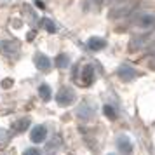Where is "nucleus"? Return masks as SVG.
<instances>
[{
	"instance_id": "0eeeda50",
	"label": "nucleus",
	"mask_w": 155,
	"mask_h": 155,
	"mask_svg": "<svg viewBox=\"0 0 155 155\" xmlns=\"http://www.w3.org/2000/svg\"><path fill=\"white\" fill-rule=\"evenodd\" d=\"M94 77H96V73H94V66L92 64H85L84 68H82V84L84 85H91L94 82Z\"/></svg>"
},
{
	"instance_id": "6e6552de",
	"label": "nucleus",
	"mask_w": 155,
	"mask_h": 155,
	"mask_svg": "<svg viewBox=\"0 0 155 155\" xmlns=\"http://www.w3.org/2000/svg\"><path fill=\"white\" fill-rule=\"evenodd\" d=\"M35 66L40 71H49L51 70V59L45 56V54L38 52V54L35 56Z\"/></svg>"
},
{
	"instance_id": "a211bd4d",
	"label": "nucleus",
	"mask_w": 155,
	"mask_h": 155,
	"mask_svg": "<svg viewBox=\"0 0 155 155\" xmlns=\"http://www.w3.org/2000/svg\"><path fill=\"white\" fill-rule=\"evenodd\" d=\"M110 155H115V153H110Z\"/></svg>"
},
{
	"instance_id": "f3484780",
	"label": "nucleus",
	"mask_w": 155,
	"mask_h": 155,
	"mask_svg": "<svg viewBox=\"0 0 155 155\" xmlns=\"http://www.w3.org/2000/svg\"><path fill=\"white\" fill-rule=\"evenodd\" d=\"M23 155H40V152H38L37 148H26V150L23 152Z\"/></svg>"
},
{
	"instance_id": "dca6fc26",
	"label": "nucleus",
	"mask_w": 155,
	"mask_h": 155,
	"mask_svg": "<svg viewBox=\"0 0 155 155\" xmlns=\"http://www.w3.org/2000/svg\"><path fill=\"white\" fill-rule=\"evenodd\" d=\"M7 141H9V133L4 131V129H0V145H5Z\"/></svg>"
},
{
	"instance_id": "f03ea898",
	"label": "nucleus",
	"mask_w": 155,
	"mask_h": 155,
	"mask_svg": "<svg viewBox=\"0 0 155 155\" xmlns=\"http://www.w3.org/2000/svg\"><path fill=\"white\" fill-rule=\"evenodd\" d=\"M117 75H119L124 82H133L134 78L138 77L136 70H134L131 64H120L119 68H117Z\"/></svg>"
},
{
	"instance_id": "7ed1b4c3",
	"label": "nucleus",
	"mask_w": 155,
	"mask_h": 155,
	"mask_svg": "<svg viewBox=\"0 0 155 155\" xmlns=\"http://www.w3.org/2000/svg\"><path fill=\"white\" fill-rule=\"evenodd\" d=\"M117 148L122 155H131L133 153V143H131V138L127 134H120L117 138Z\"/></svg>"
},
{
	"instance_id": "20e7f679",
	"label": "nucleus",
	"mask_w": 155,
	"mask_h": 155,
	"mask_svg": "<svg viewBox=\"0 0 155 155\" xmlns=\"http://www.w3.org/2000/svg\"><path fill=\"white\" fill-rule=\"evenodd\" d=\"M136 26H140V28H143V30L155 28V14H148V12L141 14L140 18L136 19Z\"/></svg>"
},
{
	"instance_id": "39448f33",
	"label": "nucleus",
	"mask_w": 155,
	"mask_h": 155,
	"mask_svg": "<svg viewBox=\"0 0 155 155\" xmlns=\"http://www.w3.org/2000/svg\"><path fill=\"white\" fill-rule=\"evenodd\" d=\"M47 138V129L45 126H35L31 129V133H30V140L33 141V143H44Z\"/></svg>"
},
{
	"instance_id": "9d476101",
	"label": "nucleus",
	"mask_w": 155,
	"mask_h": 155,
	"mask_svg": "<svg viewBox=\"0 0 155 155\" xmlns=\"http://www.w3.org/2000/svg\"><path fill=\"white\" fill-rule=\"evenodd\" d=\"M19 49L18 47V44L12 42V40H4V44H2V52L4 54H7V56H11V54H16V51Z\"/></svg>"
},
{
	"instance_id": "1a4fd4ad",
	"label": "nucleus",
	"mask_w": 155,
	"mask_h": 155,
	"mask_svg": "<svg viewBox=\"0 0 155 155\" xmlns=\"http://www.w3.org/2000/svg\"><path fill=\"white\" fill-rule=\"evenodd\" d=\"M105 45H106V40L101 38V37H91V38L87 40V47L91 51H101Z\"/></svg>"
},
{
	"instance_id": "f257e3e1",
	"label": "nucleus",
	"mask_w": 155,
	"mask_h": 155,
	"mask_svg": "<svg viewBox=\"0 0 155 155\" xmlns=\"http://www.w3.org/2000/svg\"><path fill=\"white\" fill-rule=\"evenodd\" d=\"M56 101L59 106H70L73 101H75V91L70 89V87H61L58 91V96H56Z\"/></svg>"
},
{
	"instance_id": "4468645a",
	"label": "nucleus",
	"mask_w": 155,
	"mask_h": 155,
	"mask_svg": "<svg viewBox=\"0 0 155 155\" xmlns=\"http://www.w3.org/2000/svg\"><path fill=\"white\" fill-rule=\"evenodd\" d=\"M28 124H30V119H19V120L14 124V129L18 131V133H23V131L28 127Z\"/></svg>"
},
{
	"instance_id": "9b49d317",
	"label": "nucleus",
	"mask_w": 155,
	"mask_h": 155,
	"mask_svg": "<svg viewBox=\"0 0 155 155\" xmlns=\"http://www.w3.org/2000/svg\"><path fill=\"white\" fill-rule=\"evenodd\" d=\"M38 94H40V98H42L44 101H49V99H51V94H52V91H51L49 85L42 84L40 87H38Z\"/></svg>"
},
{
	"instance_id": "ddd939ff",
	"label": "nucleus",
	"mask_w": 155,
	"mask_h": 155,
	"mask_svg": "<svg viewBox=\"0 0 155 155\" xmlns=\"http://www.w3.org/2000/svg\"><path fill=\"white\" fill-rule=\"evenodd\" d=\"M103 113H105V115H106L110 120H115V119H117V112H115V108H113L112 105H105V106H103Z\"/></svg>"
},
{
	"instance_id": "f8f14e48",
	"label": "nucleus",
	"mask_w": 155,
	"mask_h": 155,
	"mask_svg": "<svg viewBox=\"0 0 155 155\" xmlns=\"http://www.w3.org/2000/svg\"><path fill=\"white\" fill-rule=\"evenodd\" d=\"M40 25H42V28H45L47 31H51V33H56V25L51 21V19H47V18H44V19H40Z\"/></svg>"
},
{
	"instance_id": "2eb2a0df",
	"label": "nucleus",
	"mask_w": 155,
	"mask_h": 155,
	"mask_svg": "<svg viewBox=\"0 0 155 155\" xmlns=\"http://www.w3.org/2000/svg\"><path fill=\"white\" fill-rule=\"evenodd\" d=\"M56 63L59 68H68V64H70V58L66 56V54H59L56 59Z\"/></svg>"
},
{
	"instance_id": "423d86ee",
	"label": "nucleus",
	"mask_w": 155,
	"mask_h": 155,
	"mask_svg": "<svg viewBox=\"0 0 155 155\" xmlns=\"http://www.w3.org/2000/svg\"><path fill=\"white\" fill-rule=\"evenodd\" d=\"M77 117L80 120H91L94 117V106L91 103H82L77 110Z\"/></svg>"
}]
</instances>
